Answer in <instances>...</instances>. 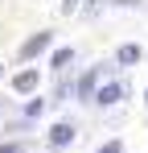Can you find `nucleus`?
Listing matches in <instances>:
<instances>
[{"instance_id":"nucleus-8","label":"nucleus","mask_w":148,"mask_h":153,"mask_svg":"<svg viewBox=\"0 0 148 153\" xmlns=\"http://www.w3.org/2000/svg\"><path fill=\"white\" fill-rule=\"evenodd\" d=\"M99 153H123V149H119V141H111V145H103Z\"/></svg>"},{"instance_id":"nucleus-9","label":"nucleus","mask_w":148,"mask_h":153,"mask_svg":"<svg viewBox=\"0 0 148 153\" xmlns=\"http://www.w3.org/2000/svg\"><path fill=\"white\" fill-rule=\"evenodd\" d=\"M78 8V0H62V13H74Z\"/></svg>"},{"instance_id":"nucleus-12","label":"nucleus","mask_w":148,"mask_h":153,"mask_svg":"<svg viewBox=\"0 0 148 153\" xmlns=\"http://www.w3.org/2000/svg\"><path fill=\"white\" fill-rule=\"evenodd\" d=\"M144 100H148V95H144Z\"/></svg>"},{"instance_id":"nucleus-6","label":"nucleus","mask_w":148,"mask_h":153,"mask_svg":"<svg viewBox=\"0 0 148 153\" xmlns=\"http://www.w3.org/2000/svg\"><path fill=\"white\" fill-rule=\"evenodd\" d=\"M115 58H119L123 66H132V62H140V46H119V54H115Z\"/></svg>"},{"instance_id":"nucleus-5","label":"nucleus","mask_w":148,"mask_h":153,"mask_svg":"<svg viewBox=\"0 0 148 153\" xmlns=\"http://www.w3.org/2000/svg\"><path fill=\"white\" fill-rule=\"evenodd\" d=\"M99 75H103V71H86V75H82V83H78V100H86V95H91V91H95V83H99Z\"/></svg>"},{"instance_id":"nucleus-7","label":"nucleus","mask_w":148,"mask_h":153,"mask_svg":"<svg viewBox=\"0 0 148 153\" xmlns=\"http://www.w3.org/2000/svg\"><path fill=\"white\" fill-rule=\"evenodd\" d=\"M70 58H74L70 50H58V54H53V71H62V66H70Z\"/></svg>"},{"instance_id":"nucleus-3","label":"nucleus","mask_w":148,"mask_h":153,"mask_svg":"<svg viewBox=\"0 0 148 153\" xmlns=\"http://www.w3.org/2000/svg\"><path fill=\"white\" fill-rule=\"evenodd\" d=\"M70 141H74V128L70 124H53V128H49V145L62 149V145H70Z\"/></svg>"},{"instance_id":"nucleus-11","label":"nucleus","mask_w":148,"mask_h":153,"mask_svg":"<svg viewBox=\"0 0 148 153\" xmlns=\"http://www.w3.org/2000/svg\"><path fill=\"white\" fill-rule=\"evenodd\" d=\"M99 4H103V0H91V13H95V8H99Z\"/></svg>"},{"instance_id":"nucleus-2","label":"nucleus","mask_w":148,"mask_h":153,"mask_svg":"<svg viewBox=\"0 0 148 153\" xmlns=\"http://www.w3.org/2000/svg\"><path fill=\"white\" fill-rule=\"evenodd\" d=\"M119 100H123V87H119V83L99 87V95H95V103H103V108H107V103H119Z\"/></svg>"},{"instance_id":"nucleus-1","label":"nucleus","mask_w":148,"mask_h":153,"mask_svg":"<svg viewBox=\"0 0 148 153\" xmlns=\"http://www.w3.org/2000/svg\"><path fill=\"white\" fill-rule=\"evenodd\" d=\"M49 42H53V33H49V29H45V33H33V37L21 46V58H37L41 50H49Z\"/></svg>"},{"instance_id":"nucleus-10","label":"nucleus","mask_w":148,"mask_h":153,"mask_svg":"<svg viewBox=\"0 0 148 153\" xmlns=\"http://www.w3.org/2000/svg\"><path fill=\"white\" fill-rule=\"evenodd\" d=\"M0 153H21V149H17V145H0Z\"/></svg>"},{"instance_id":"nucleus-4","label":"nucleus","mask_w":148,"mask_h":153,"mask_svg":"<svg viewBox=\"0 0 148 153\" xmlns=\"http://www.w3.org/2000/svg\"><path fill=\"white\" fill-rule=\"evenodd\" d=\"M33 87H37V71H21V75L12 79V91H21V95L33 91Z\"/></svg>"}]
</instances>
